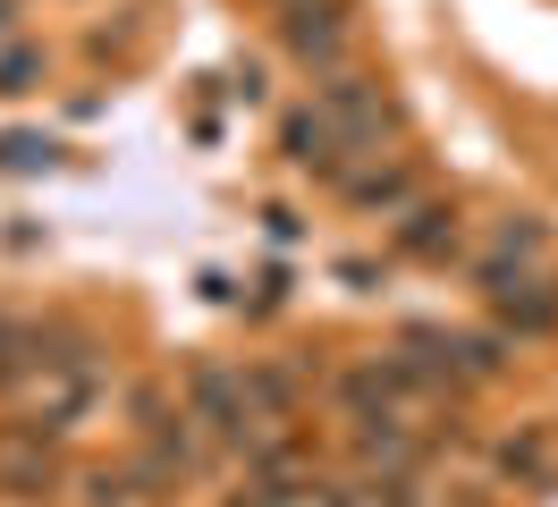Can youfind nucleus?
<instances>
[{
	"instance_id": "obj_1",
	"label": "nucleus",
	"mask_w": 558,
	"mask_h": 507,
	"mask_svg": "<svg viewBox=\"0 0 558 507\" xmlns=\"http://www.w3.org/2000/svg\"><path fill=\"white\" fill-rule=\"evenodd\" d=\"M474 288L499 304V322H508V330H524V338L558 330V288L542 279V263H517V254H499V245H490L483 263H474Z\"/></svg>"
},
{
	"instance_id": "obj_2",
	"label": "nucleus",
	"mask_w": 558,
	"mask_h": 507,
	"mask_svg": "<svg viewBox=\"0 0 558 507\" xmlns=\"http://www.w3.org/2000/svg\"><path fill=\"white\" fill-rule=\"evenodd\" d=\"M314 101L330 110V128L348 135V153H373V144H381V135L398 128L389 94H381V85H364V76H330V85H322Z\"/></svg>"
},
{
	"instance_id": "obj_3",
	"label": "nucleus",
	"mask_w": 558,
	"mask_h": 507,
	"mask_svg": "<svg viewBox=\"0 0 558 507\" xmlns=\"http://www.w3.org/2000/svg\"><path fill=\"white\" fill-rule=\"evenodd\" d=\"M279 43H288L296 60L330 68L348 51V0H288V9H279Z\"/></svg>"
},
{
	"instance_id": "obj_4",
	"label": "nucleus",
	"mask_w": 558,
	"mask_h": 507,
	"mask_svg": "<svg viewBox=\"0 0 558 507\" xmlns=\"http://www.w3.org/2000/svg\"><path fill=\"white\" fill-rule=\"evenodd\" d=\"M186 398H195V414H204L220 439H254V406H245V381H229V372H195L186 381Z\"/></svg>"
},
{
	"instance_id": "obj_5",
	"label": "nucleus",
	"mask_w": 558,
	"mask_h": 507,
	"mask_svg": "<svg viewBox=\"0 0 558 507\" xmlns=\"http://www.w3.org/2000/svg\"><path fill=\"white\" fill-rule=\"evenodd\" d=\"M279 144H288V161L296 169H339V153H348V135L330 128V110H296V119H288V128H279Z\"/></svg>"
},
{
	"instance_id": "obj_6",
	"label": "nucleus",
	"mask_w": 558,
	"mask_h": 507,
	"mask_svg": "<svg viewBox=\"0 0 558 507\" xmlns=\"http://www.w3.org/2000/svg\"><path fill=\"white\" fill-rule=\"evenodd\" d=\"M0 482H9L17 499H35L43 482H51V457H43V432H26L17 448H0Z\"/></svg>"
},
{
	"instance_id": "obj_7",
	"label": "nucleus",
	"mask_w": 558,
	"mask_h": 507,
	"mask_svg": "<svg viewBox=\"0 0 558 507\" xmlns=\"http://www.w3.org/2000/svg\"><path fill=\"white\" fill-rule=\"evenodd\" d=\"M449 237H457V212H440V203H415V212H407V229H398V245H407V254H440Z\"/></svg>"
},
{
	"instance_id": "obj_8",
	"label": "nucleus",
	"mask_w": 558,
	"mask_h": 507,
	"mask_svg": "<svg viewBox=\"0 0 558 507\" xmlns=\"http://www.w3.org/2000/svg\"><path fill=\"white\" fill-rule=\"evenodd\" d=\"M245 406H254V423H279L296 406V381L288 372H245Z\"/></svg>"
},
{
	"instance_id": "obj_9",
	"label": "nucleus",
	"mask_w": 558,
	"mask_h": 507,
	"mask_svg": "<svg viewBox=\"0 0 558 507\" xmlns=\"http://www.w3.org/2000/svg\"><path fill=\"white\" fill-rule=\"evenodd\" d=\"M348 195L364 203V212H381V203H407V169H355Z\"/></svg>"
},
{
	"instance_id": "obj_10",
	"label": "nucleus",
	"mask_w": 558,
	"mask_h": 507,
	"mask_svg": "<svg viewBox=\"0 0 558 507\" xmlns=\"http://www.w3.org/2000/svg\"><path fill=\"white\" fill-rule=\"evenodd\" d=\"M499 466H508V473H524V482H550V439H542V432L508 439V448H499Z\"/></svg>"
},
{
	"instance_id": "obj_11",
	"label": "nucleus",
	"mask_w": 558,
	"mask_h": 507,
	"mask_svg": "<svg viewBox=\"0 0 558 507\" xmlns=\"http://www.w3.org/2000/svg\"><path fill=\"white\" fill-rule=\"evenodd\" d=\"M35 51H0V94H26V85H35Z\"/></svg>"
},
{
	"instance_id": "obj_12",
	"label": "nucleus",
	"mask_w": 558,
	"mask_h": 507,
	"mask_svg": "<svg viewBox=\"0 0 558 507\" xmlns=\"http://www.w3.org/2000/svg\"><path fill=\"white\" fill-rule=\"evenodd\" d=\"M0 161H9V169H35V161H51V144H35V135H9V144H0Z\"/></svg>"
},
{
	"instance_id": "obj_13",
	"label": "nucleus",
	"mask_w": 558,
	"mask_h": 507,
	"mask_svg": "<svg viewBox=\"0 0 558 507\" xmlns=\"http://www.w3.org/2000/svg\"><path fill=\"white\" fill-rule=\"evenodd\" d=\"M271 9H288V0H271Z\"/></svg>"
}]
</instances>
